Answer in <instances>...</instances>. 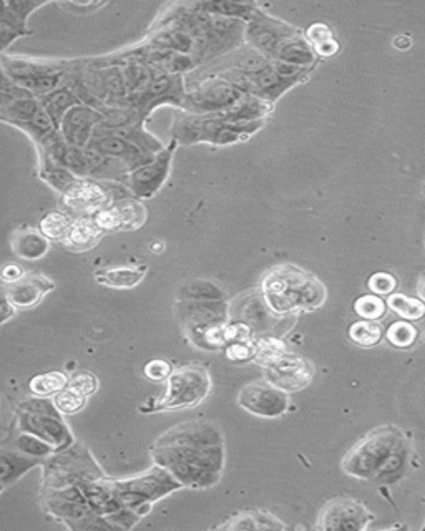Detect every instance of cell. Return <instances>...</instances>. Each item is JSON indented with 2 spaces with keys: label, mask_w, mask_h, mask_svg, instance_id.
<instances>
[{
  "label": "cell",
  "mask_w": 425,
  "mask_h": 531,
  "mask_svg": "<svg viewBox=\"0 0 425 531\" xmlns=\"http://www.w3.org/2000/svg\"><path fill=\"white\" fill-rule=\"evenodd\" d=\"M13 315H15V309L5 299L4 290H0V326L5 324L7 321H11Z\"/></svg>",
  "instance_id": "obj_44"
},
{
  "label": "cell",
  "mask_w": 425,
  "mask_h": 531,
  "mask_svg": "<svg viewBox=\"0 0 425 531\" xmlns=\"http://www.w3.org/2000/svg\"><path fill=\"white\" fill-rule=\"evenodd\" d=\"M219 528L221 530H284L286 525L265 510H249V511L238 513Z\"/></svg>",
  "instance_id": "obj_26"
},
{
  "label": "cell",
  "mask_w": 425,
  "mask_h": 531,
  "mask_svg": "<svg viewBox=\"0 0 425 531\" xmlns=\"http://www.w3.org/2000/svg\"><path fill=\"white\" fill-rule=\"evenodd\" d=\"M25 274V269L19 263H7L0 266V282L4 286L13 284Z\"/></svg>",
  "instance_id": "obj_43"
},
{
  "label": "cell",
  "mask_w": 425,
  "mask_h": 531,
  "mask_svg": "<svg viewBox=\"0 0 425 531\" xmlns=\"http://www.w3.org/2000/svg\"><path fill=\"white\" fill-rule=\"evenodd\" d=\"M67 380H69V375L65 372L50 371L45 374L32 377L29 382V390L36 397H53L55 394L61 392V388L67 387Z\"/></svg>",
  "instance_id": "obj_31"
},
{
  "label": "cell",
  "mask_w": 425,
  "mask_h": 531,
  "mask_svg": "<svg viewBox=\"0 0 425 531\" xmlns=\"http://www.w3.org/2000/svg\"><path fill=\"white\" fill-rule=\"evenodd\" d=\"M153 463L170 471L183 488L217 486L226 465L225 437L217 423L186 421L168 429L151 444Z\"/></svg>",
  "instance_id": "obj_1"
},
{
  "label": "cell",
  "mask_w": 425,
  "mask_h": 531,
  "mask_svg": "<svg viewBox=\"0 0 425 531\" xmlns=\"http://www.w3.org/2000/svg\"><path fill=\"white\" fill-rule=\"evenodd\" d=\"M67 387L84 397H92L97 394L98 390L97 375H94L88 371H77L72 375H69Z\"/></svg>",
  "instance_id": "obj_39"
},
{
  "label": "cell",
  "mask_w": 425,
  "mask_h": 531,
  "mask_svg": "<svg viewBox=\"0 0 425 531\" xmlns=\"http://www.w3.org/2000/svg\"><path fill=\"white\" fill-rule=\"evenodd\" d=\"M276 319L280 315H273L267 309L266 302L263 301L261 294L259 296H249L246 298V302L241 306L240 317L236 321H241L244 324L253 329L255 334H269L274 329Z\"/></svg>",
  "instance_id": "obj_24"
},
{
  "label": "cell",
  "mask_w": 425,
  "mask_h": 531,
  "mask_svg": "<svg viewBox=\"0 0 425 531\" xmlns=\"http://www.w3.org/2000/svg\"><path fill=\"white\" fill-rule=\"evenodd\" d=\"M409 450V438L399 427L380 425L344 455L340 469L357 480L396 482L405 473Z\"/></svg>",
  "instance_id": "obj_2"
},
{
  "label": "cell",
  "mask_w": 425,
  "mask_h": 531,
  "mask_svg": "<svg viewBox=\"0 0 425 531\" xmlns=\"http://www.w3.org/2000/svg\"><path fill=\"white\" fill-rule=\"evenodd\" d=\"M94 118H98L94 110L80 105L69 110L61 123L63 142L72 148H86L94 136V127L97 121Z\"/></svg>",
  "instance_id": "obj_21"
},
{
  "label": "cell",
  "mask_w": 425,
  "mask_h": 531,
  "mask_svg": "<svg viewBox=\"0 0 425 531\" xmlns=\"http://www.w3.org/2000/svg\"><path fill=\"white\" fill-rule=\"evenodd\" d=\"M53 290L55 282L47 276L38 273H25L17 282L4 286L2 290L15 311H27L37 307Z\"/></svg>",
  "instance_id": "obj_18"
},
{
  "label": "cell",
  "mask_w": 425,
  "mask_h": 531,
  "mask_svg": "<svg viewBox=\"0 0 425 531\" xmlns=\"http://www.w3.org/2000/svg\"><path fill=\"white\" fill-rule=\"evenodd\" d=\"M176 315L183 329L186 327L225 326L231 321V307L226 301L176 302Z\"/></svg>",
  "instance_id": "obj_19"
},
{
  "label": "cell",
  "mask_w": 425,
  "mask_h": 531,
  "mask_svg": "<svg viewBox=\"0 0 425 531\" xmlns=\"http://www.w3.org/2000/svg\"><path fill=\"white\" fill-rule=\"evenodd\" d=\"M103 234L105 233L98 228L94 216L73 217L70 230L61 242L73 253H86L97 246Z\"/></svg>",
  "instance_id": "obj_22"
},
{
  "label": "cell",
  "mask_w": 425,
  "mask_h": 531,
  "mask_svg": "<svg viewBox=\"0 0 425 531\" xmlns=\"http://www.w3.org/2000/svg\"><path fill=\"white\" fill-rule=\"evenodd\" d=\"M384 338V329L379 321H356L349 326V339L364 349H372Z\"/></svg>",
  "instance_id": "obj_32"
},
{
  "label": "cell",
  "mask_w": 425,
  "mask_h": 531,
  "mask_svg": "<svg viewBox=\"0 0 425 531\" xmlns=\"http://www.w3.org/2000/svg\"><path fill=\"white\" fill-rule=\"evenodd\" d=\"M176 148L178 143L171 140L170 145L165 146L151 161L128 173L127 186L136 200H150L163 188L170 176L171 163Z\"/></svg>",
  "instance_id": "obj_14"
},
{
  "label": "cell",
  "mask_w": 425,
  "mask_h": 531,
  "mask_svg": "<svg viewBox=\"0 0 425 531\" xmlns=\"http://www.w3.org/2000/svg\"><path fill=\"white\" fill-rule=\"evenodd\" d=\"M354 313L365 321H380L388 313V304L376 294L359 296L353 304Z\"/></svg>",
  "instance_id": "obj_36"
},
{
  "label": "cell",
  "mask_w": 425,
  "mask_h": 531,
  "mask_svg": "<svg viewBox=\"0 0 425 531\" xmlns=\"http://www.w3.org/2000/svg\"><path fill=\"white\" fill-rule=\"evenodd\" d=\"M266 121L231 123L213 115H188L175 121L171 140L178 145L190 146L207 143L213 146L236 145L249 140L263 128Z\"/></svg>",
  "instance_id": "obj_6"
},
{
  "label": "cell",
  "mask_w": 425,
  "mask_h": 531,
  "mask_svg": "<svg viewBox=\"0 0 425 531\" xmlns=\"http://www.w3.org/2000/svg\"><path fill=\"white\" fill-rule=\"evenodd\" d=\"M5 488H7V486H5L4 483L0 482V496H2V494H4V490H5Z\"/></svg>",
  "instance_id": "obj_48"
},
{
  "label": "cell",
  "mask_w": 425,
  "mask_h": 531,
  "mask_svg": "<svg viewBox=\"0 0 425 531\" xmlns=\"http://www.w3.org/2000/svg\"><path fill=\"white\" fill-rule=\"evenodd\" d=\"M211 375L207 367L190 364L171 371L163 397L140 405L142 413L195 409L211 392Z\"/></svg>",
  "instance_id": "obj_8"
},
{
  "label": "cell",
  "mask_w": 425,
  "mask_h": 531,
  "mask_svg": "<svg viewBox=\"0 0 425 531\" xmlns=\"http://www.w3.org/2000/svg\"><path fill=\"white\" fill-rule=\"evenodd\" d=\"M15 425L19 432L36 435L49 442L55 452L75 442V435L65 417L55 409L52 398L32 396L22 400L15 407Z\"/></svg>",
  "instance_id": "obj_11"
},
{
  "label": "cell",
  "mask_w": 425,
  "mask_h": 531,
  "mask_svg": "<svg viewBox=\"0 0 425 531\" xmlns=\"http://www.w3.org/2000/svg\"><path fill=\"white\" fill-rule=\"evenodd\" d=\"M392 45L399 52H405L413 47V38L409 36H397L392 40Z\"/></svg>",
  "instance_id": "obj_45"
},
{
  "label": "cell",
  "mask_w": 425,
  "mask_h": 531,
  "mask_svg": "<svg viewBox=\"0 0 425 531\" xmlns=\"http://www.w3.org/2000/svg\"><path fill=\"white\" fill-rule=\"evenodd\" d=\"M261 298L273 315L313 313L328 299V290L319 279L296 265H280L261 281Z\"/></svg>",
  "instance_id": "obj_3"
},
{
  "label": "cell",
  "mask_w": 425,
  "mask_h": 531,
  "mask_svg": "<svg viewBox=\"0 0 425 531\" xmlns=\"http://www.w3.org/2000/svg\"><path fill=\"white\" fill-rule=\"evenodd\" d=\"M13 253L25 261H38L49 253L50 241L38 230L32 228H20L13 231L12 240Z\"/></svg>",
  "instance_id": "obj_25"
},
{
  "label": "cell",
  "mask_w": 425,
  "mask_h": 531,
  "mask_svg": "<svg viewBox=\"0 0 425 531\" xmlns=\"http://www.w3.org/2000/svg\"><path fill=\"white\" fill-rule=\"evenodd\" d=\"M244 44L267 61H284L306 69H316L317 57L303 32L291 24L257 9L244 27Z\"/></svg>",
  "instance_id": "obj_4"
},
{
  "label": "cell",
  "mask_w": 425,
  "mask_h": 531,
  "mask_svg": "<svg viewBox=\"0 0 425 531\" xmlns=\"http://www.w3.org/2000/svg\"><path fill=\"white\" fill-rule=\"evenodd\" d=\"M388 309L401 317L402 321H422L425 317V302L421 298L405 296L402 292H392L388 296Z\"/></svg>",
  "instance_id": "obj_30"
},
{
  "label": "cell",
  "mask_w": 425,
  "mask_h": 531,
  "mask_svg": "<svg viewBox=\"0 0 425 531\" xmlns=\"http://www.w3.org/2000/svg\"><path fill=\"white\" fill-rule=\"evenodd\" d=\"M113 483L123 507L132 510L142 519L153 510L157 502L183 488L170 471L157 463L134 477L120 480L113 478Z\"/></svg>",
  "instance_id": "obj_10"
},
{
  "label": "cell",
  "mask_w": 425,
  "mask_h": 531,
  "mask_svg": "<svg viewBox=\"0 0 425 531\" xmlns=\"http://www.w3.org/2000/svg\"><path fill=\"white\" fill-rule=\"evenodd\" d=\"M371 521H374V515L361 502L338 496L321 508L316 530L363 531L369 528Z\"/></svg>",
  "instance_id": "obj_13"
},
{
  "label": "cell",
  "mask_w": 425,
  "mask_h": 531,
  "mask_svg": "<svg viewBox=\"0 0 425 531\" xmlns=\"http://www.w3.org/2000/svg\"><path fill=\"white\" fill-rule=\"evenodd\" d=\"M256 364L265 371V379L269 384L291 394L303 390L315 379V365L306 357L286 349L284 342L273 336L257 338Z\"/></svg>",
  "instance_id": "obj_5"
},
{
  "label": "cell",
  "mask_w": 425,
  "mask_h": 531,
  "mask_svg": "<svg viewBox=\"0 0 425 531\" xmlns=\"http://www.w3.org/2000/svg\"><path fill=\"white\" fill-rule=\"evenodd\" d=\"M151 249H153L155 253H159V251L163 249V242H155V244H151Z\"/></svg>",
  "instance_id": "obj_47"
},
{
  "label": "cell",
  "mask_w": 425,
  "mask_h": 531,
  "mask_svg": "<svg viewBox=\"0 0 425 531\" xmlns=\"http://www.w3.org/2000/svg\"><path fill=\"white\" fill-rule=\"evenodd\" d=\"M103 233L140 230L148 219V209L142 200L135 196H122L111 205L92 215Z\"/></svg>",
  "instance_id": "obj_16"
},
{
  "label": "cell",
  "mask_w": 425,
  "mask_h": 531,
  "mask_svg": "<svg viewBox=\"0 0 425 531\" xmlns=\"http://www.w3.org/2000/svg\"><path fill=\"white\" fill-rule=\"evenodd\" d=\"M182 301H226V290L211 279H195L180 288Z\"/></svg>",
  "instance_id": "obj_28"
},
{
  "label": "cell",
  "mask_w": 425,
  "mask_h": 531,
  "mask_svg": "<svg viewBox=\"0 0 425 531\" xmlns=\"http://www.w3.org/2000/svg\"><path fill=\"white\" fill-rule=\"evenodd\" d=\"M61 201L69 211L80 216H92L111 205L115 200L103 184L90 178H78L61 192Z\"/></svg>",
  "instance_id": "obj_17"
},
{
  "label": "cell",
  "mask_w": 425,
  "mask_h": 531,
  "mask_svg": "<svg viewBox=\"0 0 425 531\" xmlns=\"http://www.w3.org/2000/svg\"><path fill=\"white\" fill-rule=\"evenodd\" d=\"M13 447L29 457L40 460L47 459L55 452V448L52 447L49 442L27 432H19L17 438L13 440Z\"/></svg>",
  "instance_id": "obj_37"
},
{
  "label": "cell",
  "mask_w": 425,
  "mask_h": 531,
  "mask_svg": "<svg viewBox=\"0 0 425 531\" xmlns=\"http://www.w3.org/2000/svg\"><path fill=\"white\" fill-rule=\"evenodd\" d=\"M73 217L61 211H52L42 217L38 231L49 240V241L61 242L65 240L67 233L70 230Z\"/></svg>",
  "instance_id": "obj_34"
},
{
  "label": "cell",
  "mask_w": 425,
  "mask_h": 531,
  "mask_svg": "<svg viewBox=\"0 0 425 531\" xmlns=\"http://www.w3.org/2000/svg\"><path fill=\"white\" fill-rule=\"evenodd\" d=\"M246 94L215 75H200L184 86L182 109L190 115H219L234 107Z\"/></svg>",
  "instance_id": "obj_12"
},
{
  "label": "cell",
  "mask_w": 425,
  "mask_h": 531,
  "mask_svg": "<svg viewBox=\"0 0 425 531\" xmlns=\"http://www.w3.org/2000/svg\"><path fill=\"white\" fill-rule=\"evenodd\" d=\"M240 407L256 417L276 419L290 411L288 392L269 384L266 379L253 380L240 390L238 394Z\"/></svg>",
  "instance_id": "obj_15"
},
{
  "label": "cell",
  "mask_w": 425,
  "mask_h": 531,
  "mask_svg": "<svg viewBox=\"0 0 425 531\" xmlns=\"http://www.w3.org/2000/svg\"><path fill=\"white\" fill-rule=\"evenodd\" d=\"M146 273V266H117L97 269L94 276L102 286L113 290H134L143 281Z\"/></svg>",
  "instance_id": "obj_23"
},
{
  "label": "cell",
  "mask_w": 425,
  "mask_h": 531,
  "mask_svg": "<svg viewBox=\"0 0 425 531\" xmlns=\"http://www.w3.org/2000/svg\"><path fill=\"white\" fill-rule=\"evenodd\" d=\"M384 338L396 349H411L419 339V331L409 321H396L386 331Z\"/></svg>",
  "instance_id": "obj_35"
},
{
  "label": "cell",
  "mask_w": 425,
  "mask_h": 531,
  "mask_svg": "<svg viewBox=\"0 0 425 531\" xmlns=\"http://www.w3.org/2000/svg\"><path fill=\"white\" fill-rule=\"evenodd\" d=\"M198 5L201 11H205L209 15L231 19V20H241L244 24L249 22L259 9L256 4H240V2H200Z\"/></svg>",
  "instance_id": "obj_29"
},
{
  "label": "cell",
  "mask_w": 425,
  "mask_h": 531,
  "mask_svg": "<svg viewBox=\"0 0 425 531\" xmlns=\"http://www.w3.org/2000/svg\"><path fill=\"white\" fill-rule=\"evenodd\" d=\"M367 290L376 296H389L397 290V278L386 271H379L367 279Z\"/></svg>",
  "instance_id": "obj_41"
},
{
  "label": "cell",
  "mask_w": 425,
  "mask_h": 531,
  "mask_svg": "<svg viewBox=\"0 0 425 531\" xmlns=\"http://www.w3.org/2000/svg\"><path fill=\"white\" fill-rule=\"evenodd\" d=\"M75 103H78V100L67 90L50 92L49 97L44 98V111L47 113L49 120L53 123V128L61 127L65 113L72 109Z\"/></svg>",
  "instance_id": "obj_33"
},
{
  "label": "cell",
  "mask_w": 425,
  "mask_h": 531,
  "mask_svg": "<svg viewBox=\"0 0 425 531\" xmlns=\"http://www.w3.org/2000/svg\"><path fill=\"white\" fill-rule=\"evenodd\" d=\"M42 478L38 488H59L107 475L86 444L75 440L72 445L53 452L42 460Z\"/></svg>",
  "instance_id": "obj_9"
},
{
  "label": "cell",
  "mask_w": 425,
  "mask_h": 531,
  "mask_svg": "<svg viewBox=\"0 0 425 531\" xmlns=\"http://www.w3.org/2000/svg\"><path fill=\"white\" fill-rule=\"evenodd\" d=\"M42 511L72 531L115 530L109 521L97 515L75 485L59 488H38Z\"/></svg>",
  "instance_id": "obj_7"
},
{
  "label": "cell",
  "mask_w": 425,
  "mask_h": 531,
  "mask_svg": "<svg viewBox=\"0 0 425 531\" xmlns=\"http://www.w3.org/2000/svg\"><path fill=\"white\" fill-rule=\"evenodd\" d=\"M304 37L311 45V49L315 50L316 57L329 59L339 52V42L336 40L334 32L328 24L317 22V24L309 25L307 30L304 32Z\"/></svg>",
  "instance_id": "obj_27"
},
{
  "label": "cell",
  "mask_w": 425,
  "mask_h": 531,
  "mask_svg": "<svg viewBox=\"0 0 425 531\" xmlns=\"http://www.w3.org/2000/svg\"><path fill=\"white\" fill-rule=\"evenodd\" d=\"M256 350H257V338L244 340V342L228 344L225 347V354L231 363H246V361L255 359Z\"/></svg>",
  "instance_id": "obj_40"
},
{
  "label": "cell",
  "mask_w": 425,
  "mask_h": 531,
  "mask_svg": "<svg viewBox=\"0 0 425 531\" xmlns=\"http://www.w3.org/2000/svg\"><path fill=\"white\" fill-rule=\"evenodd\" d=\"M78 488L86 495L90 508L102 519H107V517L117 513L119 510L123 508L122 502H120V498L115 492L113 478H110L107 475L80 483Z\"/></svg>",
  "instance_id": "obj_20"
},
{
  "label": "cell",
  "mask_w": 425,
  "mask_h": 531,
  "mask_svg": "<svg viewBox=\"0 0 425 531\" xmlns=\"http://www.w3.org/2000/svg\"><path fill=\"white\" fill-rule=\"evenodd\" d=\"M171 371H173L171 364L165 359H153L146 363L143 367V374L151 382H165L170 377Z\"/></svg>",
  "instance_id": "obj_42"
},
{
  "label": "cell",
  "mask_w": 425,
  "mask_h": 531,
  "mask_svg": "<svg viewBox=\"0 0 425 531\" xmlns=\"http://www.w3.org/2000/svg\"><path fill=\"white\" fill-rule=\"evenodd\" d=\"M417 292H419V298L425 302V273L421 274L419 282H417Z\"/></svg>",
  "instance_id": "obj_46"
},
{
  "label": "cell",
  "mask_w": 425,
  "mask_h": 531,
  "mask_svg": "<svg viewBox=\"0 0 425 531\" xmlns=\"http://www.w3.org/2000/svg\"><path fill=\"white\" fill-rule=\"evenodd\" d=\"M52 400H53L55 409L61 412L63 417L75 415V413L84 411L86 405V397L80 396V394H77L75 390L69 388V387L61 388L59 394H55V396L52 397Z\"/></svg>",
  "instance_id": "obj_38"
}]
</instances>
